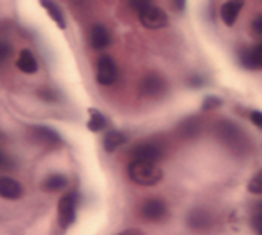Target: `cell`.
<instances>
[{
	"mask_svg": "<svg viewBox=\"0 0 262 235\" xmlns=\"http://www.w3.org/2000/svg\"><path fill=\"white\" fill-rule=\"evenodd\" d=\"M127 141H128V137L125 132L111 128V130L105 132L104 139H102V146H104V150L107 153H113V152H116L118 148H121L123 145H127Z\"/></svg>",
	"mask_w": 262,
	"mask_h": 235,
	"instance_id": "obj_14",
	"label": "cell"
},
{
	"mask_svg": "<svg viewBox=\"0 0 262 235\" xmlns=\"http://www.w3.org/2000/svg\"><path fill=\"white\" fill-rule=\"evenodd\" d=\"M171 2H173V9L175 11H180V13H182V11L186 9L187 0H171Z\"/></svg>",
	"mask_w": 262,
	"mask_h": 235,
	"instance_id": "obj_30",
	"label": "cell"
},
{
	"mask_svg": "<svg viewBox=\"0 0 262 235\" xmlns=\"http://www.w3.org/2000/svg\"><path fill=\"white\" fill-rule=\"evenodd\" d=\"M139 21L143 27L150 29V31H157V29H164L168 25V14L161 7L150 6L148 9L139 13Z\"/></svg>",
	"mask_w": 262,
	"mask_h": 235,
	"instance_id": "obj_9",
	"label": "cell"
},
{
	"mask_svg": "<svg viewBox=\"0 0 262 235\" xmlns=\"http://www.w3.org/2000/svg\"><path fill=\"white\" fill-rule=\"evenodd\" d=\"M252 31L255 32L257 36H262V13L257 14V16L253 18V21H252Z\"/></svg>",
	"mask_w": 262,
	"mask_h": 235,
	"instance_id": "obj_29",
	"label": "cell"
},
{
	"mask_svg": "<svg viewBox=\"0 0 262 235\" xmlns=\"http://www.w3.org/2000/svg\"><path fill=\"white\" fill-rule=\"evenodd\" d=\"M223 105V100L220 97H214V95H209V97L204 98L202 102V111L204 112H210V111H216Z\"/></svg>",
	"mask_w": 262,
	"mask_h": 235,
	"instance_id": "obj_22",
	"label": "cell"
},
{
	"mask_svg": "<svg viewBox=\"0 0 262 235\" xmlns=\"http://www.w3.org/2000/svg\"><path fill=\"white\" fill-rule=\"evenodd\" d=\"M68 185H70V178L62 173L49 175L41 183L43 191H47V193H61V191L68 189Z\"/></svg>",
	"mask_w": 262,
	"mask_h": 235,
	"instance_id": "obj_16",
	"label": "cell"
},
{
	"mask_svg": "<svg viewBox=\"0 0 262 235\" xmlns=\"http://www.w3.org/2000/svg\"><path fill=\"white\" fill-rule=\"evenodd\" d=\"M243 7H245V0H227V2L221 6L220 16H221V20H223V24L227 25V27L235 25V21H237Z\"/></svg>",
	"mask_w": 262,
	"mask_h": 235,
	"instance_id": "obj_13",
	"label": "cell"
},
{
	"mask_svg": "<svg viewBox=\"0 0 262 235\" xmlns=\"http://www.w3.org/2000/svg\"><path fill=\"white\" fill-rule=\"evenodd\" d=\"M16 68L20 69L21 73H27V75H34L36 72H38V61H36L34 54L31 52V50H21L20 56L16 59Z\"/></svg>",
	"mask_w": 262,
	"mask_h": 235,
	"instance_id": "obj_18",
	"label": "cell"
},
{
	"mask_svg": "<svg viewBox=\"0 0 262 235\" xmlns=\"http://www.w3.org/2000/svg\"><path fill=\"white\" fill-rule=\"evenodd\" d=\"M31 132H32V137H34L39 145L47 146V148H57V146L62 145V135L52 127L36 125V127L31 128Z\"/></svg>",
	"mask_w": 262,
	"mask_h": 235,
	"instance_id": "obj_10",
	"label": "cell"
},
{
	"mask_svg": "<svg viewBox=\"0 0 262 235\" xmlns=\"http://www.w3.org/2000/svg\"><path fill=\"white\" fill-rule=\"evenodd\" d=\"M80 194L77 191L62 194L57 201V223L61 230H68L75 225L77 221V210H79Z\"/></svg>",
	"mask_w": 262,
	"mask_h": 235,
	"instance_id": "obj_3",
	"label": "cell"
},
{
	"mask_svg": "<svg viewBox=\"0 0 262 235\" xmlns=\"http://www.w3.org/2000/svg\"><path fill=\"white\" fill-rule=\"evenodd\" d=\"M250 226L257 235H262V212H253L250 218Z\"/></svg>",
	"mask_w": 262,
	"mask_h": 235,
	"instance_id": "obj_26",
	"label": "cell"
},
{
	"mask_svg": "<svg viewBox=\"0 0 262 235\" xmlns=\"http://www.w3.org/2000/svg\"><path fill=\"white\" fill-rule=\"evenodd\" d=\"M166 145L161 139H145V141H139L138 145L132 146L130 150V159H143V160H159L164 157Z\"/></svg>",
	"mask_w": 262,
	"mask_h": 235,
	"instance_id": "obj_4",
	"label": "cell"
},
{
	"mask_svg": "<svg viewBox=\"0 0 262 235\" xmlns=\"http://www.w3.org/2000/svg\"><path fill=\"white\" fill-rule=\"evenodd\" d=\"M39 4H41L43 9L49 13V16L52 18L55 24H57L59 29H64L66 27L64 13H62V9L57 6V2H55V0H39Z\"/></svg>",
	"mask_w": 262,
	"mask_h": 235,
	"instance_id": "obj_20",
	"label": "cell"
},
{
	"mask_svg": "<svg viewBox=\"0 0 262 235\" xmlns=\"http://www.w3.org/2000/svg\"><path fill=\"white\" fill-rule=\"evenodd\" d=\"M179 134L182 135V137L186 139H193L196 137V135H200L202 132V121L200 118L196 116H191V118H186V120H182L179 123Z\"/></svg>",
	"mask_w": 262,
	"mask_h": 235,
	"instance_id": "obj_17",
	"label": "cell"
},
{
	"mask_svg": "<svg viewBox=\"0 0 262 235\" xmlns=\"http://www.w3.org/2000/svg\"><path fill=\"white\" fill-rule=\"evenodd\" d=\"M90 45L95 50H105L111 45V32L104 25H95L90 31Z\"/></svg>",
	"mask_w": 262,
	"mask_h": 235,
	"instance_id": "obj_15",
	"label": "cell"
},
{
	"mask_svg": "<svg viewBox=\"0 0 262 235\" xmlns=\"http://www.w3.org/2000/svg\"><path fill=\"white\" fill-rule=\"evenodd\" d=\"M248 120L252 121L253 127H257L259 130H262V111H257V109L248 111Z\"/></svg>",
	"mask_w": 262,
	"mask_h": 235,
	"instance_id": "obj_27",
	"label": "cell"
},
{
	"mask_svg": "<svg viewBox=\"0 0 262 235\" xmlns=\"http://www.w3.org/2000/svg\"><path fill=\"white\" fill-rule=\"evenodd\" d=\"M239 62L246 69H259L262 68V43L252 46V49L239 50Z\"/></svg>",
	"mask_w": 262,
	"mask_h": 235,
	"instance_id": "obj_12",
	"label": "cell"
},
{
	"mask_svg": "<svg viewBox=\"0 0 262 235\" xmlns=\"http://www.w3.org/2000/svg\"><path fill=\"white\" fill-rule=\"evenodd\" d=\"M168 203L162 198H146L139 205V218L148 223H161L168 218Z\"/></svg>",
	"mask_w": 262,
	"mask_h": 235,
	"instance_id": "obj_6",
	"label": "cell"
},
{
	"mask_svg": "<svg viewBox=\"0 0 262 235\" xmlns=\"http://www.w3.org/2000/svg\"><path fill=\"white\" fill-rule=\"evenodd\" d=\"M168 91V82L161 73H146L139 82V93L145 98H159Z\"/></svg>",
	"mask_w": 262,
	"mask_h": 235,
	"instance_id": "obj_7",
	"label": "cell"
},
{
	"mask_svg": "<svg viewBox=\"0 0 262 235\" xmlns=\"http://www.w3.org/2000/svg\"><path fill=\"white\" fill-rule=\"evenodd\" d=\"M128 6L139 14L145 9H148L150 6H154V0H128Z\"/></svg>",
	"mask_w": 262,
	"mask_h": 235,
	"instance_id": "obj_25",
	"label": "cell"
},
{
	"mask_svg": "<svg viewBox=\"0 0 262 235\" xmlns=\"http://www.w3.org/2000/svg\"><path fill=\"white\" fill-rule=\"evenodd\" d=\"M187 221V226H189L193 232H198V233H207L210 230L216 226V214H214L210 208L207 207H194L189 210L186 218Z\"/></svg>",
	"mask_w": 262,
	"mask_h": 235,
	"instance_id": "obj_5",
	"label": "cell"
},
{
	"mask_svg": "<svg viewBox=\"0 0 262 235\" xmlns=\"http://www.w3.org/2000/svg\"><path fill=\"white\" fill-rule=\"evenodd\" d=\"M250 194H255V196H262V170L257 171L255 175L250 178L248 185H246Z\"/></svg>",
	"mask_w": 262,
	"mask_h": 235,
	"instance_id": "obj_21",
	"label": "cell"
},
{
	"mask_svg": "<svg viewBox=\"0 0 262 235\" xmlns=\"http://www.w3.org/2000/svg\"><path fill=\"white\" fill-rule=\"evenodd\" d=\"M38 97L41 98L43 102H47V104H54V102L59 100V95L55 93L54 89H50V87H41V89H38Z\"/></svg>",
	"mask_w": 262,
	"mask_h": 235,
	"instance_id": "obj_23",
	"label": "cell"
},
{
	"mask_svg": "<svg viewBox=\"0 0 262 235\" xmlns=\"http://www.w3.org/2000/svg\"><path fill=\"white\" fill-rule=\"evenodd\" d=\"M216 135L220 137V141L223 143L227 148H230L234 153L237 155H245L248 153V137L243 132V128L239 125H235L234 121L228 120H221L216 125Z\"/></svg>",
	"mask_w": 262,
	"mask_h": 235,
	"instance_id": "obj_2",
	"label": "cell"
},
{
	"mask_svg": "<svg viewBox=\"0 0 262 235\" xmlns=\"http://www.w3.org/2000/svg\"><path fill=\"white\" fill-rule=\"evenodd\" d=\"M11 52H13L11 45H7L6 41H0V62H4L6 59H9Z\"/></svg>",
	"mask_w": 262,
	"mask_h": 235,
	"instance_id": "obj_28",
	"label": "cell"
},
{
	"mask_svg": "<svg viewBox=\"0 0 262 235\" xmlns=\"http://www.w3.org/2000/svg\"><path fill=\"white\" fill-rule=\"evenodd\" d=\"M116 235H146V233L139 228H127V230H123V232H120Z\"/></svg>",
	"mask_w": 262,
	"mask_h": 235,
	"instance_id": "obj_31",
	"label": "cell"
},
{
	"mask_svg": "<svg viewBox=\"0 0 262 235\" xmlns=\"http://www.w3.org/2000/svg\"><path fill=\"white\" fill-rule=\"evenodd\" d=\"M0 168H9V157L4 153V150H0Z\"/></svg>",
	"mask_w": 262,
	"mask_h": 235,
	"instance_id": "obj_32",
	"label": "cell"
},
{
	"mask_svg": "<svg viewBox=\"0 0 262 235\" xmlns=\"http://www.w3.org/2000/svg\"><path fill=\"white\" fill-rule=\"evenodd\" d=\"M187 86L193 87V89H200V87H204L205 84H207V79H205L204 75H200V73H193V75L187 77Z\"/></svg>",
	"mask_w": 262,
	"mask_h": 235,
	"instance_id": "obj_24",
	"label": "cell"
},
{
	"mask_svg": "<svg viewBox=\"0 0 262 235\" xmlns=\"http://www.w3.org/2000/svg\"><path fill=\"white\" fill-rule=\"evenodd\" d=\"M127 176L130 182L141 187H154L162 182L164 171L154 160H143V159H130L127 164Z\"/></svg>",
	"mask_w": 262,
	"mask_h": 235,
	"instance_id": "obj_1",
	"label": "cell"
},
{
	"mask_svg": "<svg viewBox=\"0 0 262 235\" xmlns=\"http://www.w3.org/2000/svg\"><path fill=\"white\" fill-rule=\"evenodd\" d=\"M24 185L18 182L16 178H11V176H0V198L2 200H20L24 196Z\"/></svg>",
	"mask_w": 262,
	"mask_h": 235,
	"instance_id": "obj_11",
	"label": "cell"
},
{
	"mask_svg": "<svg viewBox=\"0 0 262 235\" xmlns=\"http://www.w3.org/2000/svg\"><path fill=\"white\" fill-rule=\"evenodd\" d=\"M88 114H90V118H88V130L93 132V134H98V132L105 130L107 127H109V120H107V116L104 114V112H100L98 109H90L88 111Z\"/></svg>",
	"mask_w": 262,
	"mask_h": 235,
	"instance_id": "obj_19",
	"label": "cell"
},
{
	"mask_svg": "<svg viewBox=\"0 0 262 235\" xmlns=\"http://www.w3.org/2000/svg\"><path fill=\"white\" fill-rule=\"evenodd\" d=\"M253 212H262V200L253 205Z\"/></svg>",
	"mask_w": 262,
	"mask_h": 235,
	"instance_id": "obj_33",
	"label": "cell"
},
{
	"mask_svg": "<svg viewBox=\"0 0 262 235\" xmlns=\"http://www.w3.org/2000/svg\"><path fill=\"white\" fill-rule=\"evenodd\" d=\"M118 80V66L111 56H102L97 61V82L100 86H113Z\"/></svg>",
	"mask_w": 262,
	"mask_h": 235,
	"instance_id": "obj_8",
	"label": "cell"
}]
</instances>
